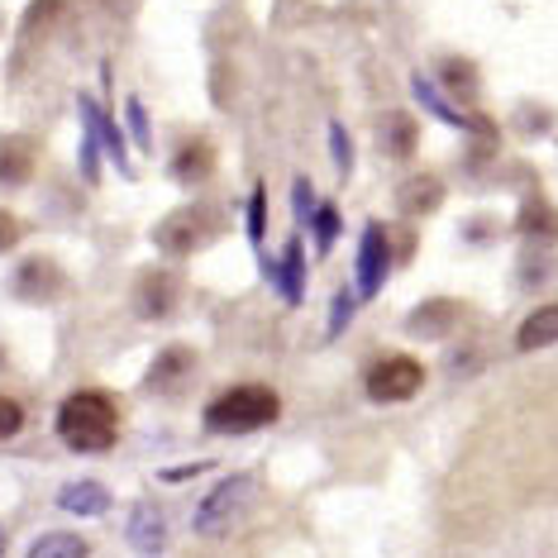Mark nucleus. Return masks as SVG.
I'll return each mask as SVG.
<instances>
[{
    "mask_svg": "<svg viewBox=\"0 0 558 558\" xmlns=\"http://www.w3.org/2000/svg\"><path fill=\"white\" fill-rule=\"evenodd\" d=\"M248 497H253V477L248 473H234V477H225V482H215V492L206 501L196 506V535H206V539H215V535H225V530L239 520V511L248 506Z\"/></svg>",
    "mask_w": 558,
    "mask_h": 558,
    "instance_id": "nucleus-4",
    "label": "nucleus"
},
{
    "mask_svg": "<svg viewBox=\"0 0 558 558\" xmlns=\"http://www.w3.org/2000/svg\"><path fill=\"white\" fill-rule=\"evenodd\" d=\"M387 268H391L387 230H383V225H367L363 244H359V291H363V296H377V291H383Z\"/></svg>",
    "mask_w": 558,
    "mask_h": 558,
    "instance_id": "nucleus-8",
    "label": "nucleus"
},
{
    "mask_svg": "<svg viewBox=\"0 0 558 558\" xmlns=\"http://www.w3.org/2000/svg\"><path fill=\"white\" fill-rule=\"evenodd\" d=\"M86 124V120H82ZM96 154H100V134L92 130V124H86V134H82V177L86 182H100V162H96Z\"/></svg>",
    "mask_w": 558,
    "mask_h": 558,
    "instance_id": "nucleus-25",
    "label": "nucleus"
},
{
    "mask_svg": "<svg viewBox=\"0 0 558 558\" xmlns=\"http://www.w3.org/2000/svg\"><path fill=\"white\" fill-rule=\"evenodd\" d=\"M329 144H335V162H339V172H349L353 168V144H349V134H344V124H329Z\"/></svg>",
    "mask_w": 558,
    "mask_h": 558,
    "instance_id": "nucleus-29",
    "label": "nucleus"
},
{
    "mask_svg": "<svg viewBox=\"0 0 558 558\" xmlns=\"http://www.w3.org/2000/svg\"><path fill=\"white\" fill-rule=\"evenodd\" d=\"M311 210H315V196H311V182L301 177V182H296V215H301V220H311Z\"/></svg>",
    "mask_w": 558,
    "mask_h": 558,
    "instance_id": "nucleus-32",
    "label": "nucleus"
},
{
    "mask_svg": "<svg viewBox=\"0 0 558 558\" xmlns=\"http://www.w3.org/2000/svg\"><path fill=\"white\" fill-rule=\"evenodd\" d=\"M210 172H215V144L210 138H186V144L177 148V158H172V177L182 186H201Z\"/></svg>",
    "mask_w": 558,
    "mask_h": 558,
    "instance_id": "nucleus-11",
    "label": "nucleus"
},
{
    "mask_svg": "<svg viewBox=\"0 0 558 558\" xmlns=\"http://www.w3.org/2000/svg\"><path fill=\"white\" fill-rule=\"evenodd\" d=\"M24 239V220L20 215H10V210H0V253H10Z\"/></svg>",
    "mask_w": 558,
    "mask_h": 558,
    "instance_id": "nucleus-30",
    "label": "nucleus"
},
{
    "mask_svg": "<svg viewBox=\"0 0 558 558\" xmlns=\"http://www.w3.org/2000/svg\"><path fill=\"white\" fill-rule=\"evenodd\" d=\"M192 367H196V353L192 349H182V344H172V349H162L154 367H148V377H144V387L148 391H158V397H172L177 387L192 377Z\"/></svg>",
    "mask_w": 558,
    "mask_h": 558,
    "instance_id": "nucleus-9",
    "label": "nucleus"
},
{
    "mask_svg": "<svg viewBox=\"0 0 558 558\" xmlns=\"http://www.w3.org/2000/svg\"><path fill=\"white\" fill-rule=\"evenodd\" d=\"M10 549V539H5V530H0V554H5Z\"/></svg>",
    "mask_w": 558,
    "mask_h": 558,
    "instance_id": "nucleus-34",
    "label": "nucleus"
},
{
    "mask_svg": "<svg viewBox=\"0 0 558 558\" xmlns=\"http://www.w3.org/2000/svg\"><path fill=\"white\" fill-rule=\"evenodd\" d=\"M453 315H459V311H453V301H425V306L415 311L405 325H411L415 335H444V329L453 325Z\"/></svg>",
    "mask_w": 558,
    "mask_h": 558,
    "instance_id": "nucleus-21",
    "label": "nucleus"
},
{
    "mask_svg": "<svg viewBox=\"0 0 558 558\" xmlns=\"http://www.w3.org/2000/svg\"><path fill=\"white\" fill-rule=\"evenodd\" d=\"M130 306H134L138 320H168V315L182 306V277L168 272V268H148V272H138Z\"/></svg>",
    "mask_w": 558,
    "mask_h": 558,
    "instance_id": "nucleus-6",
    "label": "nucleus"
},
{
    "mask_svg": "<svg viewBox=\"0 0 558 558\" xmlns=\"http://www.w3.org/2000/svg\"><path fill=\"white\" fill-rule=\"evenodd\" d=\"M263 234H268V192H253V201H248V239L253 244H263Z\"/></svg>",
    "mask_w": 558,
    "mask_h": 558,
    "instance_id": "nucleus-27",
    "label": "nucleus"
},
{
    "mask_svg": "<svg viewBox=\"0 0 558 558\" xmlns=\"http://www.w3.org/2000/svg\"><path fill=\"white\" fill-rule=\"evenodd\" d=\"M520 234L525 239H539V244H549V239H558V210L549 206L544 196H530L525 206H520Z\"/></svg>",
    "mask_w": 558,
    "mask_h": 558,
    "instance_id": "nucleus-18",
    "label": "nucleus"
},
{
    "mask_svg": "<svg viewBox=\"0 0 558 558\" xmlns=\"http://www.w3.org/2000/svg\"><path fill=\"white\" fill-rule=\"evenodd\" d=\"M415 100H421L429 116H439L444 124H453V130H477V124H473V120H463L459 110L449 106V100H439V96H435V86H429L425 77H415Z\"/></svg>",
    "mask_w": 558,
    "mask_h": 558,
    "instance_id": "nucleus-22",
    "label": "nucleus"
},
{
    "mask_svg": "<svg viewBox=\"0 0 558 558\" xmlns=\"http://www.w3.org/2000/svg\"><path fill=\"white\" fill-rule=\"evenodd\" d=\"M58 506L62 511H72V515H106L110 511V492L100 487L96 477H77V482H68V487L58 492Z\"/></svg>",
    "mask_w": 558,
    "mask_h": 558,
    "instance_id": "nucleus-13",
    "label": "nucleus"
},
{
    "mask_svg": "<svg viewBox=\"0 0 558 558\" xmlns=\"http://www.w3.org/2000/svg\"><path fill=\"white\" fill-rule=\"evenodd\" d=\"M124 120H130V130H134V144H138V148H154V130H148L144 100H138V96L124 100Z\"/></svg>",
    "mask_w": 558,
    "mask_h": 558,
    "instance_id": "nucleus-24",
    "label": "nucleus"
},
{
    "mask_svg": "<svg viewBox=\"0 0 558 558\" xmlns=\"http://www.w3.org/2000/svg\"><path fill=\"white\" fill-rule=\"evenodd\" d=\"M311 230H315V248L329 253L335 248V239H339V210L335 206H315L311 210Z\"/></svg>",
    "mask_w": 558,
    "mask_h": 558,
    "instance_id": "nucleus-23",
    "label": "nucleus"
},
{
    "mask_svg": "<svg viewBox=\"0 0 558 558\" xmlns=\"http://www.w3.org/2000/svg\"><path fill=\"white\" fill-rule=\"evenodd\" d=\"M421 383H425V367L415 359H405V353H391V359L373 363V367H367V377H363L367 397H373L377 405L411 401L415 391H421Z\"/></svg>",
    "mask_w": 558,
    "mask_h": 558,
    "instance_id": "nucleus-5",
    "label": "nucleus"
},
{
    "mask_svg": "<svg viewBox=\"0 0 558 558\" xmlns=\"http://www.w3.org/2000/svg\"><path fill=\"white\" fill-rule=\"evenodd\" d=\"M92 554V544L82 535H68V530H53V535H39L29 544V558H82Z\"/></svg>",
    "mask_w": 558,
    "mask_h": 558,
    "instance_id": "nucleus-20",
    "label": "nucleus"
},
{
    "mask_svg": "<svg viewBox=\"0 0 558 558\" xmlns=\"http://www.w3.org/2000/svg\"><path fill=\"white\" fill-rule=\"evenodd\" d=\"M220 230H225V210L210 206V201H192V206H177L172 215H162L154 230V244H158V253H168V258H192V253L206 248Z\"/></svg>",
    "mask_w": 558,
    "mask_h": 558,
    "instance_id": "nucleus-3",
    "label": "nucleus"
},
{
    "mask_svg": "<svg viewBox=\"0 0 558 558\" xmlns=\"http://www.w3.org/2000/svg\"><path fill=\"white\" fill-rule=\"evenodd\" d=\"M349 315H353V296H349V291H344V296H339V301H335V320H329V335H339V329H344V325H349Z\"/></svg>",
    "mask_w": 558,
    "mask_h": 558,
    "instance_id": "nucleus-31",
    "label": "nucleus"
},
{
    "mask_svg": "<svg viewBox=\"0 0 558 558\" xmlns=\"http://www.w3.org/2000/svg\"><path fill=\"white\" fill-rule=\"evenodd\" d=\"M124 535H130V544L138 554H158L162 549V535H168V520H162L158 506H134L130 525H124Z\"/></svg>",
    "mask_w": 558,
    "mask_h": 558,
    "instance_id": "nucleus-14",
    "label": "nucleus"
},
{
    "mask_svg": "<svg viewBox=\"0 0 558 558\" xmlns=\"http://www.w3.org/2000/svg\"><path fill=\"white\" fill-rule=\"evenodd\" d=\"M20 429H24V411H20V401L0 397V439H15Z\"/></svg>",
    "mask_w": 558,
    "mask_h": 558,
    "instance_id": "nucleus-28",
    "label": "nucleus"
},
{
    "mask_svg": "<svg viewBox=\"0 0 558 558\" xmlns=\"http://www.w3.org/2000/svg\"><path fill=\"white\" fill-rule=\"evenodd\" d=\"M444 201V182L435 172H421V177H411V182L401 186V196H397V206L405 215H429Z\"/></svg>",
    "mask_w": 558,
    "mask_h": 558,
    "instance_id": "nucleus-17",
    "label": "nucleus"
},
{
    "mask_svg": "<svg viewBox=\"0 0 558 558\" xmlns=\"http://www.w3.org/2000/svg\"><path fill=\"white\" fill-rule=\"evenodd\" d=\"M58 439L72 453H106L120 439V405L106 391H72L58 405Z\"/></svg>",
    "mask_w": 558,
    "mask_h": 558,
    "instance_id": "nucleus-1",
    "label": "nucleus"
},
{
    "mask_svg": "<svg viewBox=\"0 0 558 558\" xmlns=\"http://www.w3.org/2000/svg\"><path fill=\"white\" fill-rule=\"evenodd\" d=\"M34 177V138H0V186H24Z\"/></svg>",
    "mask_w": 558,
    "mask_h": 558,
    "instance_id": "nucleus-12",
    "label": "nucleus"
},
{
    "mask_svg": "<svg viewBox=\"0 0 558 558\" xmlns=\"http://www.w3.org/2000/svg\"><path fill=\"white\" fill-rule=\"evenodd\" d=\"M263 272L272 277L277 287H282V296L296 306L301 301V291H306V258H301V244L291 239L287 244V253H282V263H263Z\"/></svg>",
    "mask_w": 558,
    "mask_h": 558,
    "instance_id": "nucleus-15",
    "label": "nucleus"
},
{
    "mask_svg": "<svg viewBox=\"0 0 558 558\" xmlns=\"http://www.w3.org/2000/svg\"><path fill=\"white\" fill-rule=\"evenodd\" d=\"M277 415H282L277 391L258 387V383H244V387L220 391V397L206 405V429L210 435H253V429H268Z\"/></svg>",
    "mask_w": 558,
    "mask_h": 558,
    "instance_id": "nucleus-2",
    "label": "nucleus"
},
{
    "mask_svg": "<svg viewBox=\"0 0 558 558\" xmlns=\"http://www.w3.org/2000/svg\"><path fill=\"white\" fill-rule=\"evenodd\" d=\"M444 86H453L459 96L473 92V62H463V58H449V62H444Z\"/></svg>",
    "mask_w": 558,
    "mask_h": 558,
    "instance_id": "nucleus-26",
    "label": "nucleus"
},
{
    "mask_svg": "<svg viewBox=\"0 0 558 558\" xmlns=\"http://www.w3.org/2000/svg\"><path fill=\"white\" fill-rule=\"evenodd\" d=\"M383 148L391 158H411L415 148V120L405 116V110H391V116H383Z\"/></svg>",
    "mask_w": 558,
    "mask_h": 558,
    "instance_id": "nucleus-19",
    "label": "nucleus"
},
{
    "mask_svg": "<svg viewBox=\"0 0 558 558\" xmlns=\"http://www.w3.org/2000/svg\"><path fill=\"white\" fill-rule=\"evenodd\" d=\"M92 5H100V10H110V15H116V10H120V15H130V10L138 5V0H92Z\"/></svg>",
    "mask_w": 558,
    "mask_h": 558,
    "instance_id": "nucleus-33",
    "label": "nucleus"
},
{
    "mask_svg": "<svg viewBox=\"0 0 558 558\" xmlns=\"http://www.w3.org/2000/svg\"><path fill=\"white\" fill-rule=\"evenodd\" d=\"M77 110H82V120L92 124V130L100 134V148H106L110 158H116V168L130 177L134 168H130V154H124V134H120V124H116V116H110L106 106H100L96 96H77Z\"/></svg>",
    "mask_w": 558,
    "mask_h": 558,
    "instance_id": "nucleus-10",
    "label": "nucleus"
},
{
    "mask_svg": "<svg viewBox=\"0 0 558 558\" xmlns=\"http://www.w3.org/2000/svg\"><path fill=\"white\" fill-rule=\"evenodd\" d=\"M20 301H29V306H48V301H58L62 291H68V277L53 258H24L15 268V282H10Z\"/></svg>",
    "mask_w": 558,
    "mask_h": 558,
    "instance_id": "nucleus-7",
    "label": "nucleus"
},
{
    "mask_svg": "<svg viewBox=\"0 0 558 558\" xmlns=\"http://www.w3.org/2000/svg\"><path fill=\"white\" fill-rule=\"evenodd\" d=\"M544 344H558V306L530 311L525 320H520V329H515V349L520 353H535Z\"/></svg>",
    "mask_w": 558,
    "mask_h": 558,
    "instance_id": "nucleus-16",
    "label": "nucleus"
}]
</instances>
